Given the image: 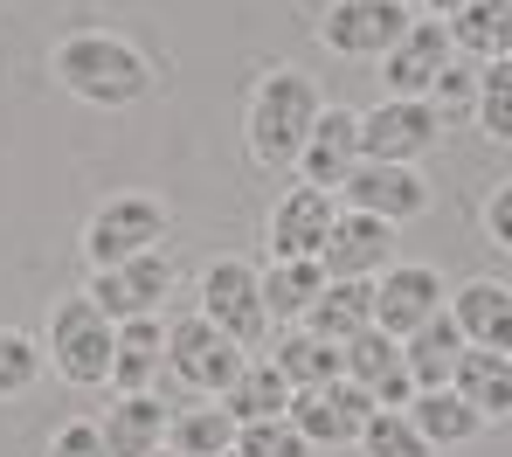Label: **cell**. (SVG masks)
<instances>
[{
  "mask_svg": "<svg viewBox=\"0 0 512 457\" xmlns=\"http://www.w3.org/2000/svg\"><path fill=\"white\" fill-rule=\"evenodd\" d=\"M49 70H56V84L90 104V111H132V104H146L153 97V56L132 42V35H111V28H77V35H63L56 42V56H49Z\"/></svg>",
  "mask_w": 512,
  "mask_h": 457,
  "instance_id": "6da1fadb",
  "label": "cell"
},
{
  "mask_svg": "<svg viewBox=\"0 0 512 457\" xmlns=\"http://www.w3.org/2000/svg\"><path fill=\"white\" fill-rule=\"evenodd\" d=\"M319 111H326L319 77H305L298 63L263 70L250 84V104H243V146H250V160L263 174H291L298 153H305V139H312V125H319Z\"/></svg>",
  "mask_w": 512,
  "mask_h": 457,
  "instance_id": "7a4b0ae2",
  "label": "cell"
},
{
  "mask_svg": "<svg viewBox=\"0 0 512 457\" xmlns=\"http://www.w3.org/2000/svg\"><path fill=\"white\" fill-rule=\"evenodd\" d=\"M111 347H118V326L90 305L84 291H70V298L49 305L42 354L56 367V381H70V388H111Z\"/></svg>",
  "mask_w": 512,
  "mask_h": 457,
  "instance_id": "3957f363",
  "label": "cell"
},
{
  "mask_svg": "<svg viewBox=\"0 0 512 457\" xmlns=\"http://www.w3.org/2000/svg\"><path fill=\"white\" fill-rule=\"evenodd\" d=\"M194 312L201 319H215L243 354L256 347H270V312H263V271H256L250 257H215V264H201L194 277Z\"/></svg>",
  "mask_w": 512,
  "mask_h": 457,
  "instance_id": "277c9868",
  "label": "cell"
},
{
  "mask_svg": "<svg viewBox=\"0 0 512 457\" xmlns=\"http://www.w3.org/2000/svg\"><path fill=\"white\" fill-rule=\"evenodd\" d=\"M167 201L160 194H111V201H97L84 222V264L90 271H111V264H132V257H146V250H167Z\"/></svg>",
  "mask_w": 512,
  "mask_h": 457,
  "instance_id": "5b68a950",
  "label": "cell"
},
{
  "mask_svg": "<svg viewBox=\"0 0 512 457\" xmlns=\"http://www.w3.org/2000/svg\"><path fill=\"white\" fill-rule=\"evenodd\" d=\"M243 361H250V354H243L215 319H201V312L167 319V374L194 402H222V388L243 374Z\"/></svg>",
  "mask_w": 512,
  "mask_h": 457,
  "instance_id": "8992f818",
  "label": "cell"
},
{
  "mask_svg": "<svg viewBox=\"0 0 512 457\" xmlns=\"http://www.w3.org/2000/svg\"><path fill=\"white\" fill-rule=\"evenodd\" d=\"M409 21H416V7H402V0H326L312 35L346 63H381L409 35Z\"/></svg>",
  "mask_w": 512,
  "mask_h": 457,
  "instance_id": "52a82bcc",
  "label": "cell"
},
{
  "mask_svg": "<svg viewBox=\"0 0 512 457\" xmlns=\"http://www.w3.org/2000/svg\"><path fill=\"white\" fill-rule=\"evenodd\" d=\"M84 298L111 326H125V319H160L167 298H173V250H146V257H132V264L90 271Z\"/></svg>",
  "mask_w": 512,
  "mask_h": 457,
  "instance_id": "ba28073f",
  "label": "cell"
},
{
  "mask_svg": "<svg viewBox=\"0 0 512 457\" xmlns=\"http://www.w3.org/2000/svg\"><path fill=\"white\" fill-rule=\"evenodd\" d=\"M450 312V284H443V271L436 264H388V271L374 277V326L388 333V340H409L416 326H429V319H443Z\"/></svg>",
  "mask_w": 512,
  "mask_h": 457,
  "instance_id": "9c48e42d",
  "label": "cell"
},
{
  "mask_svg": "<svg viewBox=\"0 0 512 457\" xmlns=\"http://www.w3.org/2000/svg\"><path fill=\"white\" fill-rule=\"evenodd\" d=\"M429 201H436V194H429L423 167H395V160H360V167L346 174V187H340V208L374 215V222H388V229L429 215Z\"/></svg>",
  "mask_w": 512,
  "mask_h": 457,
  "instance_id": "30bf717a",
  "label": "cell"
},
{
  "mask_svg": "<svg viewBox=\"0 0 512 457\" xmlns=\"http://www.w3.org/2000/svg\"><path fill=\"white\" fill-rule=\"evenodd\" d=\"M436 139H443V118L429 111L423 97H381L374 111H360V160L416 167Z\"/></svg>",
  "mask_w": 512,
  "mask_h": 457,
  "instance_id": "8fae6325",
  "label": "cell"
},
{
  "mask_svg": "<svg viewBox=\"0 0 512 457\" xmlns=\"http://www.w3.org/2000/svg\"><path fill=\"white\" fill-rule=\"evenodd\" d=\"M333 222H340V194L291 181L270 201V215H263V250L270 257H319L326 236H333Z\"/></svg>",
  "mask_w": 512,
  "mask_h": 457,
  "instance_id": "7c38bea8",
  "label": "cell"
},
{
  "mask_svg": "<svg viewBox=\"0 0 512 457\" xmlns=\"http://www.w3.org/2000/svg\"><path fill=\"white\" fill-rule=\"evenodd\" d=\"M291 423L305 430L312 451H346V444H360V430L374 423V395H360L340 374V381H326V388L291 395Z\"/></svg>",
  "mask_w": 512,
  "mask_h": 457,
  "instance_id": "4fadbf2b",
  "label": "cell"
},
{
  "mask_svg": "<svg viewBox=\"0 0 512 457\" xmlns=\"http://www.w3.org/2000/svg\"><path fill=\"white\" fill-rule=\"evenodd\" d=\"M457 49H450V28L436 21V14H416L409 21V35L381 56V97H423L429 104V91H436V77H443V63H450Z\"/></svg>",
  "mask_w": 512,
  "mask_h": 457,
  "instance_id": "5bb4252c",
  "label": "cell"
},
{
  "mask_svg": "<svg viewBox=\"0 0 512 457\" xmlns=\"http://www.w3.org/2000/svg\"><path fill=\"white\" fill-rule=\"evenodd\" d=\"M340 374L360 388V395H374V409H409V402H416V381H409V361H402V340H388L381 326H367L360 340L340 347Z\"/></svg>",
  "mask_w": 512,
  "mask_h": 457,
  "instance_id": "9a60e30c",
  "label": "cell"
},
{
  "mask_svg": "<svg viewBox=\"0 0 512 457\" xmlns=\"http://www.w3.org/2000/svg\"><path fill=\"white\" fill-rule=\"evenodd\" d=\"M353 167H360V111H346V104H326L291 174H298L305 187H326V194H340Z\"/></svg>",
  "mask_w": 512,
  "mask_h": 457,
  "instance_id": "2e32d148",
  "label": "cell"
},
{
  "mask_svg": "<svg viewBox=\"0 0 512 457\" xmlns=\"http://www.w3.org/2000/svg\"><path fill=\"white\" fill-rule=\"evenodd\" d=\"M388 264H395V229H388V222H374V215L340 208V222H333V236H326V250H319V271L374 284Z\"/></svg>",
  "mask_w": 512,
  "mask_h": 457,
  "instance_id": "e0dca14e",
  "label": "cell"
},
{
  "mask_svg": "<svg viewBox=\"0 0 512 457\" xmlns=\"http://www.w3.org/2000/svg\"><path fill=\"white\" fill-rule=\"evenodd\" d=\"M167 423H173L167 395H111L97 409V437L111 457H153L167 444Z\"/></svg>",
  "mask_w": 512,
  "mask_h": 457,
  "instance_id": "ac0fdd59",
  "label": "cell"
},
{
  "mask_svg": "<svg viewBox=\"0 0 512 457\" xmlns=\"http://www.w3.org/2000/svg\"><path fill=\"white\" fill-rule=\"evenodd\" d=\"M450 319L464 333V347H485V354H512V284L499 277H471L450 291Z\"/></svg>",
  "mask_w": 512,
  "mask_h": 457,
  "instance_id": "d6986e66",
  "label": "cell"
},
{
  "mask_svg": "<svg viewBox=\"0 0 512 457\" xmlns=\"http://www.w3.org/2000/svg\"><path fill=\"white\" fill-rule=\"evenodd\" d=\"M167 381V319H125L111 347V395H160Z\"/></svg>",
  "mask_w": 512,
  "mask_h": 457,
  "instance_id": "ffe728a7",
  "label": "cell"
},
{
  "mask_svg": "<svg viewBox=\"0 0 512 457\" xmlns=\"http://www.w3.org/2000/svg\"><path fill=\"white\" fill-rule=\"evenodd\" d=\"M319 291H326L319 257H270L263 264V312H270V326H305Z\"/></svg>",
  "mask_w": 512,
  "mask_h": 457,
  "instance_id": "44dd1931",
  "label": "cell"
},
{
  "mask_svg": "<svg viewBox=\"0 0 512 457\" xmlns=\"http://www.w3.org/2000/svg\"><path fill=\"white\" fill-rule=\"evenodd\" d=\"M409 423L423 430L429 451H464L471 437H485V416L457 395V388H416V402H409Z\"/></svg>",
  "mask_w": 512,
  "mask_h": 457,
  "instance_id": "7402d4cb",
  "label": "cell"
},
{
  "mask_svg": "<svg viewBox=\"0 0 512 457\" xmlns=\"http://www.w3.org/2000/svg\"><path fill=\"white\" fill-rule=\"evenodd\" d=\"M450 28V49L464 56V63H512V0H478V7H464V14H450L443 21Z\"/></svg>",
  "mask_w": 512,
  "mask_h": 457,
  "instance_id": "603a6c76",
  "label": "cell"
},
{
  "mask_svg": "<svg viewBox=\"0 0 512 457\" xmlns=\"http://www.w3.org/2000/svg\"><path fill=\"white\" fill-rule=\"evenodd\" d=\"M374 326V284H360V277H326V291H319V305L305 312V333H319V340H360Z\"/></svg>",
  "mask_w": 512,
  "mask_h": 457,
  "instance_id": "cb8c5ba5",
  "label": "cell"
},
{
  "mask_svg": "<svg viewBox=\"0 0 512 457\" xmlns=\"http://www.w3.org/2000/svg\"><path fill=\"white\" fill-rule=\"evenodd\" d=\"M270 367L291 381V395H305V388L340 381V347L319 340V333H305V326H277V340H270Z\"/></svg>",
  "mask_w": 512,
  "mask_h": 457,
  "instance_id": "d4e9b609",
  "label": "cell"
},
{
  "mask_svg": "<svg viewBox=\"0 0 512 457\" xmlns=\"http://www.w3.org/2000/svg\"><path fill=\"white\" fill-rule=\"evenodd\" d=\"M450 388H457L485 423H506V416H512V354L464 347V361H457V374H450Z\"/></svg>",
  "mask_w": 512,
  "mask_h": 457,
  "instance_id": "484cf974",
  "label": "cell"
},
{
  "mask_svg": "<svg viewBox=\"0 0 512 457\" xmlns=\"http://www.w3.org/2000/svg\"><path fill=\"white\" fill-rule=\"evenodd\" d=\"M222 409L236 416V430L243 423H263V416H291V381L270 367V354H250L243 374L222 388Z\"/></svg>",
  "mask_w": 512,
  "mask_h": 457,
  "instance_id": "4316f807",
  "label": "cell"
},
{
  "mask_svg": "<svg viewBox=\"0 0 512 457\" xmlns=\"http://www.w3.org/2000/svg\"><path fill=\"white\" fill-rule=\"evenodd\" d=\"M402 361H409V381H416V388H450V374H457V361H464V333H457V319L443 312V319L416 326V333L402 340Z\"/></svg>",
  "mask_w": 512,
  "mask_h": 457,
  "instance_id": "83f0119b",
  "label": "cell"
},
{
  "mask_svg": "<svg viewBox=\"0 0 512 457\" xmlns=\"http://www.w3.org/2000/svg\"><path fill=\"white\" fill-rule=\"evenodd\" d=\"M167 444L180 457H229L236 451V416L222 402H180L167 423Z\"/></svg>",
  "mask_w": 512,
  "mask_h": 457,
  "instance_id": "f1b7e54d",
  "label": "cell"
},
{
  "mask_svg": "<svg viewBox=\"0 0 512 457\" xmlns=\"http://www.w3.org/2000/svg\"><path fill=\"white\" fill-rule=\"evenodd\" d=\"M42 374H49L42 340H35V333H21V326H0V402L35 395V381H42Z\"/></svg>",
  "mask_w": 512,
  "mask_h": 457,
  "instance_id": "f546056e",
  "label": "cell"
},
{
  "mask_svg": "<svg viewBox=\"0 0 512 457\" xmlns=\"http://www.w3.org/2000/svg\"><path fill=\"white\" fill-rule=\"evenodd\" d=\"M353 451H360V457H436L423 444V430L409 423V409H374V423L360 430Z\"/></svg>",
  "mask_w": 512,
  "mask_h": 457,
  "instance_id": "4dcf8cb0",
  "label": "cell"
},
{
  "mask_svg": "<svg viewBox=\"0 0 512 457\" xmlns=\"http://www.w3.org/2000/svg\"><path fill=\"white\" fill-rule=\"evenodd\" d=\"M236 457H312V444L291 416H263V423L236 430Z\"/></svg>",
  "mask_w": 512,
  "mask_h": 457,
  "instance_id": "1f68e13d",
  "label": "cell"
},
{
  "mask_svg": "<svg viewBox=\"0 0 512 457\" xmlns=\"http://www.w3.org/2000/svg\"><path fill=\"white\" fill-rule=\"evenodd\" d=\"M478 132L485 139H512V63H485L478 70Z\"/></svg>",
  "mask_w": 512,
  "mask_h": 457,
  "instance_id": "d6a6232c",
  "label": "cell"
},
{
  "mask_svg": "<svg viewBox=\"0 0 512 457\" xmlns=\"http://www.w3.org/2000/svg\"><path fill=\"white\" fill-rule=\"evenodd\" d=\"M429 111H436V118H471V111H478V63L450 56L443 77H436V91H429Z\"/></svg>",
  "mask_w": 512,
  "mask_h": 457,
  "instance_id": "836d02e7",
  "label": "cell"
},
{
  "mask_svg": "<svg viewBox=\"0 0 512 457\" xmlns=\"http://www.w3.org/2000/svg\"><path fill=\"white\" fill-rule=\"evenodd\" d=\"M42 457H111V451L97 437V416H70V423H56V437L42 444Z\"/></svg>",
  "mask_w": 512,
  "mask_h": 457,
  "instance_id": "e575fe53",
  "label": "cell"
},
{
  "mask_svg": "<svg viewBox=\"0 0 512 457\" xmlns=\"http://www.w3.org/2000/svg\"><path fill=\"white\" fill-rule=\"evenodd\" d=\"M478 222H485V243H492V250H512V174L492 187V194H485Z\"/></svg>",
  "mask_w": 512,
  "mask_h": 457,
  "instance_id": "d590c367",
  "label": "cell"
},
{
  "mask_svg": "<svg viewBox=\"0 0 512 457\" xmlns=\"http://www.w3.org/2000/svg\"><path fill=\"white\" fill-rule=\"evenodd\" d=\"M423 7H436V21H450V14H464V7H478V0H423Z\"/></svg>",
  "mask_w": 512,
  "mask_h": 457,
  "instance_id": "8d00e7d4",
  "label": "cell"
},
{
  "mask_svg": "<svg viewBox=\"0 0 512 457\" xmlns=\"http://www.w3.org/2000/svg\"><path fill=\"white\" fill-rule=\"evenodd\" d=\"M153 457H180V451H173V444H160V451H153Z\"/></svg>",
  "mask_w": 512,
  "mask_h": 457,
  "instance_id": "74e56055",
  "label": "cell"
},
{
  "mask_svg": "<svg viewBox=\"0 0 512 457\" xmlns=\"http://www.w3.org/2000/svg\"><path fill=\"white\" fill-rule=\"evenodd\" d=\"M402 7H416V0H402Z\"/></svg>",
  "mask_w": 512,
  "mask_h": 457,
  "instance_id": "f35d334b",
  "label": "cell"
},
{
  "mask_svg": "<svg viewBox=\"0 0 512 457\" xmlns=\"http://www.w3.org/2000/svg\"><path fill=\"white\" fill-rule=\"evenodd\" d=\"M229 457H236V451H229Z\"/></svg>",
  "mask_w": 512,
  "mask_h": 457,
  "instance_id": "ab89813d",
  "label": "cell"
}]
</instances>
